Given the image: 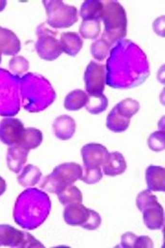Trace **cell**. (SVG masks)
I'll use <instances>...</instances> for the list:
<instances>
[{
    "label": "cell",
    "mask_w": 165,
    "mask_h": 248,
    "mask_svg": "<svg viewBox=\"0 0 165 248\" xmlns=\"http://www.w3.org/2000/svg\"><path fill=\"white\" fill-rule=\"evenodd\" d=\"M106 83L115 89H130L144 83L150 75L147 55L130 40H122L110 50Z\"/></svg>",
    "instance_id": "obj_1"
},
{
    "label": "cell",
    "mask_w": 165,
    "mask_h": 248,
    "mask_svg": "<svg viewBox=\"0 0 165 248\" xmlns=\"http://www.w3.org/2000/svg\"><path fill=\"white\" fill-rule=\"evenodd\" d=\"M50 212L49 196L36 188H30L17 197L14 209V219L22 229L33 231L43 225Z\"/></svg>",
    "instance_id": "obj_2"
},
{
    "label": "cell",
    "mask_w": 165,
    "mask_h": 248,
    "mask_svg": "<svg viewBox=\"0 0 165 248\" xmlns=\"http://www.w3.org/2000/svg\"><path fill=\"white\" fill-rule=\"evenodd\" d=\"M20 97L26 110L39 112L55 101V90L42 75L28 73L20 78Z\"/></svg>",
    "instance_id": "obj_3"
},
{
    "label": "cell",
    "mask_w": 165,
    "mask_h": 248,
    "mask_svg": "<svg viewBox=\"0 0 165 248\" xmlns=\"http://www.w3.org/2000/svg\"><path fill=\"white\" fill-rule=\"evenodd\" d=\"M104 9L101 20L104 23L105 31L102 34L112 46L114 44L125 39L128 33V17L124 7L114 0L103 1Z\"/></svg>",
    "instance_id": "obj_4"
},
{
    "label": "cell",
    "mask_w": 165,
    "mask_h": 248,
    "mask_svg": "<svg viewBox=\"0 0 165 248\" xmlns=\"http://www.w3.org/2000/svg\"><path fill=\"white\" fill-rule=\"evenodd\" d=\"M20 78L0 68V115L13 117L20 110Z\"/></svg>",
    "instance_id": "obj_5"
},
{
    "label": "cell",
    "mask_w": 165,
    "mask_h": 248,
    "mask_svg": "<svg viewBox=\"0 0 165 248\" xmlns=\"http://www.w3.org/2000/svg\"><path fill=\"white\" fill-rule=\"evenodd\" d=\"M82 167L75 162H65L56 166L51 174L44 178L40 187L48 193L59 195L66 186L81 178Z\"/></svg>",
    "instance_id": "obj_6"
},
{
    "label": "cell",
    "mask_w": 165,
    "mask_h": 248,
    "mask_svg": "<svg viewBox=\"0 0 165 248\" xmlns=\"http://www.w3.org/2000/svg\"><path fill=\"white\" fill-rule=\"evenodd\" d=\"M136 206L143 213V220L147 229L158 231L164 227V208L159 203L157 196L153 195L151 191L145 190L137 195Z\"/></svg>",
    "instance_id": "obj_7"
},
{
    "label": "cell",
    "mask_w": 165,
    "mask_h": 248,
    "mask_svg": "<svg viewBox=\"0 0 165 248\" xmlns=\"http://www.w3.org/2000/svg\"><path fill=\"white\" fill-rule=\"evenodd\" d=\"M43 4L47 15L46 24L53 29H67L75 25L77 20V10L60 0H44Z\"/></svg>",
    "instance_id": "obj_8"
},
{
    "label": "cell",
    "mask_w": 165,
    "mask_h": 248,
    "mask_svg": "<svg viewBox=\"0 0 165 248\" xmlns=\"http://www.w3.org/2000/svg\"><path fill=\"white\" fill-rule=\"evenodd\" d=\"M36 35L35 50L41 59L53 62L62 54L60 41L57 40L58 32L49 30L45 23L37 28Z\"/></svg>",
    "instance_id": "obj_9"
},
{
    "label": "cell",
    "mask_w": 165,
    "mask_h": 248,
    "mask_svg": "<svg viewBox=\"0 0 165 248\" xmlns=\"http://www.w3.org/2000/svg\"><path fill=\"white\" fill-rule=\"evenodd\" d=\"M84 81L88 94L103 93L106 86L105 65L91 61L84 73Z\"/></svg>",
    "instance_id": "obj_10"
},
{
    "label": "cell",
    "mask_w": 165,
    "mask_h": 248,
    "mask_svg": "<svg viewBox=\"0 0 165 248\" xmlns=\"http://www.w3.org/2000/svg\"><path fill=\"white\" fill-rule=\"evenodd\" d=\"M25 126L21 120L15 117H5L0 121V141L7 145H16L21 141Z\"/></svg>",
    "instance_id": "obj_11"
},
{
    "label": "cell",
    "mask_w": 165,
    "mask_h": 248,
    "mask_svg": "<svg viewBox=\"0 0 165 248\" xmlns=\"http://www.w3.org/2000/svg\"><path fill=\"white\" fill-rule=\"evenodd\" d=\"M108 155V149L100 143H87L81 148V157L84 166L100 167L105 162Z\"/></svg>",
    "instance_id": "obj_12"
},
{
    "label": "cell",
    "mask_w": 165,
    "mask_h": 248,
    "mask_svg": "<svg viewBox=\"0 0 165 248\" xmlns=\"http://www.w3.org/2000/svg\"><path fill=\"white\" fill-rule=\"evenodd\" d=\"M90 210L81 203H72L66 205L63 211V218L69 226H82L88 219Z\"/></svg>",
    "instance_id": "obj_13"
},
{
    "label": "cell",
    "mask_w": 165,
    "mask_h": 248,
    "mask_svg": "<svg viewBox=\"0 0 165 248\" xmlns=\"http://www.w3.org/2000/svg\"><path fill=\"white\" fill-rule=\"evenodd\" d=\"M56 137L61 141L70 140L75 132V122L69 115L63 114L56 118L52 124Z\"/></svg>",
    "instance_id": "obj_14"
},
{
    "label": "cell",
    "mask_w": 165,
    "mask_h": 248,
    "mask_svg": "<svg viewBox=\"0 0 165 248\" xmlns=\"http://www.w3.org/2000/svg\"><path fill=\"white\" fill-rule=\"evenodd\" d=\"M29 152L30 150L18 144L9 147L6 156L8 168L15 174L19 173L22 170L24 164L27 162Z\"/></svg>",
    "instance_id": "obj_15"
},
{
    "label": "cell",
    "mask_w": 165,
    "mask_h": 248,
    "mask_svg": "<svg viewBox=\"0 0 165 248\" xmlns=\"http://www.w3.org/2000/svg\"><path fill=\"white\" fill-rule=\"evenodd\" d=\"M103 173L109 177H116L124 174L128 168L122 153L114 151L109 153L105 162L102 164Z\"/></svg>",
    "instance_id": "obj_16"
},
{
    "label": "cell",
    "mask_w": 165,
    "mask_h": 248,
    "mask_svg": "<svg viewBox=\"0 0 165 248\" xmlns=\"http://www.w3.org/2000/svg\"><path fill=\"white\" fill-rule=\"evenodd\" d=\"M25 231H18L11 225H0V247L21 248Z\"/></svg>",
    "instance_id": "obj_17"
},
{
    "label": "cell",
    "mask_w": 165,
    "mask_h": 248,
    "mask_svg": "<svg viewBox=\"0 0 165 248\" xmlns=\"http://www.w3.org/2000/svg\"><path fill=\"white\" fill-rule=\"evenodd\" d=\"M20 49L21 43L15 33L0 27V53L6 56H15Z\"/></svg>",
    "instance_id": "obj_18"
},
{
    "label": "cell",
    "mask_w": 165,
    "mask_h": 248,
    "mask_svg": "<svg viewBox=\"0 0 165 248\" xmlns=\"http://www.w3.org/2000/svg\"><path fill=\"white\" fill-rule=\"evenodd\" d=\"M148 190L151 192H161L165 191V170L162 166L150 165L146 171Z\"/></svg>",
    "instance_id": "obj_19"
},
{
    "label": "cell",
    "mask_w": 165,
    "mask_h": 248,
    "mask_svg": "<svg viewBox=\"0 0 165 248\" xmlns=\"http://www.w3.org/2000/svg\"><path fill=\"white\" fill-rule=\"evenodd\" d=\"M60 45L63 53L67 54L71 57H75L80 52L83 46V40L79 34L73 31L63 32L60 35Z\"/></svg>",
    "instance_id": "obj_20"
},
{
    "label": "cell",
    "mask_w": 165,
    "mask_h": 248,
    "mask_svg": "<svg viewBox=\"0 0 165 248\" xmlns=\"http://www.w3.org/2000/svg\"><path fill=\"white\" fill-rule=\"evenodd\" d=\"M103 1L86 0L82 3L79 11V16L83 20H100L103 14Z\"/></svg>",
    "instance_id": "obj_21"
},
{
    "label": "cell",
    "mask_w": 165,
    "mask_h": 248,
    "mask_svg": "<svg viewBox=\"0 0 165 248\" xmlns=\"http://www.w3.org/2000/svg\"><path fill=\"white\" fill-rule=\"evenodd\" d=\"M88 101V93L80 89L70 92L64 99V108L68 110H79Z\"/></svg>",
    "instance_id": "obj_22"
},
{
    "label": "cell",
    "mask_w": 165,
    "mask_h": 248,
    "mask_svg": "<svg viewBox=\"0 0 165 248\" xmlns=\"http://www.w3.org/2000/svg\"><path fill=\"white\" fill-rule=\"evenodd\" d=\"M42 177V171L33 164H28L23 168L22 173L17 177V181L22 187H31L36 185Z\"/></svg>",
    "instance_id": "obj_23"
},
{
    "label": "cell",
    "mask_w": 165,
    "mask_h": 248,
    "mask_svg": "<svg viewBox=\"0 0 165 248\" xmlns=\"http://www.w3.org/2000/svg\"><path fill=\"white\" fill-rule=\"evenodd\" d=\"M130 124V119L125 118L122 115H120L115 107L110 110L107 116V121H106V125L107 127L115 132V133H121L126 131L129 128Z\"/></svg>",
    "instance_id": "obj_24"
},
{
    "label": "cell",
    "mask_w": 165,
    "mask_h": 248,
    "mask_svg": "<svg viewBox=\"0 0 165 248\" xmlns=\"http://www.w3.org/2000/svg\"><path fill=\"white\" fill-rule=\"evenodd\" d=\"M43 142V133L40 129L35 127H27L25 128L24 135L19 142L21 145L28 150H32L37 148Z\"/></svg>",
    "instance_id": "obj_25"
},
{
    "label": "cell",
    "mask_w": 165,
    "mask_h": 248,
    "mask_svg": "<svg viewBox=\"0 0 165 248\" xmlns=\"http://www.w3.org/2000/svg\"><path fill=\"white\" fill-rule=\"evenodd\" d=\"M109 107V99L104 93L88 94V101L85 108L91 114H100Z\"/></svg>",
    "instance_id": "obj_26"
},
{
    "label": "cell",
    "mask_w": 165,
    "mask_h": 248,
    "mask_svg": "<svg viewBox=\"0 0 165 248\" xmlns=\"http://www.w3.org/2000/svg\"><path fill=\"white\" fill-rule=\"evenodd\" d=\"M59 201L61 205H69L72 203H81L83 200L82 193L80 190L75 185L66 186L59 195Z\"/></svg>",
    "instance_id": "obj_27"
},
{
    "label": "cell",
    "mask_w": 165,
    "mask_h": 248,
    "mask_svg": "<svg viewBox=\"0 0 165 248\" xmlns=\"http://www.w3.org/2000/svg\"><path fill=\"white\" fill-rule=\"evenodd\" d=\"M101 32L100 20H83L79 27V34L83 39H96Z\"/></svg>",
    "instance_id": "obj_28"
},
{
    "label": "cell",
    "mask_w": 165,
    "mask_h": 248,
    "mask_svg": "<svg viewBox=\"0 0 165 248\" xmlns=\"http://www.w3.org/2000/svg\"><path fill=\"white\" fill-rule=\"evenodd\" d=\"M117 112L125 118H132L140 109V103L133 98H126L115 105Z\"/></svg>",
    "instance_id": "obj_29"
},
{
    "label": "cell",
    "mask_w": 165,
    "mask_h": 248,
    "mask_svg": "<svg viewBox=\"0 0 165 248\" xmlns=\"http://www.w3.org/2000/svg\"><path fill=\"white\" fill-rule=\"evenodd\" d=\"M112 46L109 44L105 39L100 38L95 40L91 45V54L94 60L97 62H103L110 53Z\"/></svg>",
    "instance_id": "obj_30"
},
{
    "label": "cell",
    "mask_w": 165,
    "mask_h": 248,
    "mask_svg": "<svg viewBox=\"0 0 165 248\" xmlns=\"http://www.w3.org/2000/svg\"><path fill=\"white\" fill-rule=\"evenodd\" d=\"M10 70L14 73L15 76H21L24 73L29 71L30 62L23 56H15L10 61Z\"/></svg>",
    "instance_id": "obj_31"
},
{
    "label": "cell",
    "mask_w": 165,
    "mask_h": 248,
    "mask_svg": "<svg viewBox=\"0 0 165 248\" xmlns=\"http://www.w3.org/2000/svg\"><path fill=\"white\" fill-rule=\"evenodd\" d=\"M102 177H103V174L100 167L84 166V170H82V176L80 179L86 184L92 185L99 182Z\"/></svg>",
    "instance_id": "obj_32"
},
{
    "label": "cell",
    "mask_w": 165,
    "mask_h": 248,
    "mask_svg": "<svg viewBox=\"0 0 165 248\" xmlns=\"http://www.w3.org/2000/svg\"><path fill=\"white\" fill-rule=\"evenodd\" d=\"M148 146L151 150L155 152H161L165 150V130H159L153 132L147 140Z\"/></svg>",
    "instance_id": "obj_33"
},
{
    "label": "cell",
    "mask_w": 165,
    "mask_h": 248,
    "mask_svg": "<svg viewBox=\"0 0 165 248\" xmlns=\"http://www.w3.org/2000/svg\"><path fill=\"white\" fill-rule=\"evenodd\" d=\"M101 222H102V219L100 214L92 210H90L88 219L81 227L88 231H95L101 226Z\"/></svg>",
    "instance_id": "obj_34"
},
{
    "label": "cell",
    "mask_w": 165,
    "mask_h": 248,
    "mask_svg": "<svg viewBox=\"0 0 165 248\" xmlns=\"http://www.w3.org/2000/svg\"><path fill=\"white\" fill-rule=\"evenodd\" d=\"M138 236L132 232H127L121 236V243L119 248H136Z\"/></svg>",
    "instance_id": "obj_35"
},
{
    "label": "cell",
    "mask_w": 165,
    "mask_h": 248,
    "mask_svg": "<svg viewBox=\"0 0 165 248\" xmlns=\"http://www.w3.org/2000/svg\"><path fill=\"white\" fill-rule=\"evenodd\" d=\"M21 248H45V247L34 238V236L25 231V238Z\"/></svg>",
    "instance_id": "obj_36"
},
{
    "label": "cell",
    "mask_w": 165,
    "mask_h": 248,
    "mask_svg": "<svg viewBox=\"0 0 165 248\" xmlns=\"http://www.w3.org/2000/svg\"><path fill=\"white\" fill-rule=\"evenodd\" d=\"M153 29L158 35L165 37V16L157 18L153 24Z\"/></svg>",
    "instance_id": "obj_37"
},
{
    "label": "cell",
    "mask_w": 165,
    "mask_h": 248,
    "mask_svg": "<svg viewBox=\"0 0 165 248\" xmlns=\"http://www.w3.org/2000/svg\"><path fill=\"white\" fill-rule=\"evenodd\" d=\"M7 189V183L5 179L0 176V195H3L6 192Z\"/></svg>",
    "instance_id": "obj_38"
},
{
    "label": "cell",
    "mask_w": 165,
    "mask_h": 248,
    "mask_svg": "<svg viewBox=\"0 0 165 248\" xmlns=\"http://www.w3.org/2000/svg\"><path fill=\"white\" fill-rule=\"evenodd\" d=\"M6 5H7L6 0H0V13L4 11V9L6 8Z\"/></svg>",
    "instance_id": "obj_39"
},
{
    "label": "cell",
    "mask_w": 165,
    "mask_h": 248,
    "mask_svg": "<svg viewBox=\"0 0 165 248\" xmlns=\"http://www.w3.org/2000/svg\"><path fill=\"white\" fill-rule=\"evenodd\" d=\"M1 62H2V54L0 53V63H1Z\"/></svg>",
    "instance_id": "obj_40"
}]
</instances>
